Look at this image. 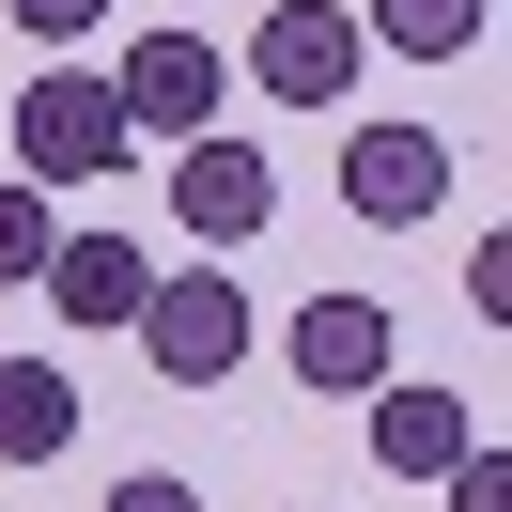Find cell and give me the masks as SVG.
Masks as SVG:
<instances>
[{"mask_svg":"<svg viewBox=\"0 0 512 512\" xmlns=\"http://www.w3.org/2000/svg\"><path fill=\"white\" fill-rule=\"evenodd\" d=\"M0 125H16V187H78V171H125V156H140L125 94H109L94 63H47L32 94L0 109Z\"/></svg>","mask_w":512,"mask_h":512,"instance_id":"obj_1","label":"cell"},{"mask_svg":"<svg viewBox=\"0 0 512 512\" xmlns=\"http://www.w3.org/2000/svg\"><path fill=\"white\" fill-rule=\"evenodd\" d=\"M140 357H156V388H218L233 357H249V295H233V264H156V295H140Z\"/></svg>","mask_w":512,"mask_h":512,"instance_id":"obj_2","label":"cell"},{"mask_svg":"<svg viewBox=\"0 0 512 512\" xmlns=\"http://www.w3.org/2000/svg\"><path fill=\"white\" fill-rule=\"evenodd\" d=\"M357 63H373V32H357V0H264V32H249V78L280 109H342Z\"/></svg>","mask_w":512,"mask_h":512,"instance_id":"obj_3","label":"cell"},{"mask_svg":"<svg viewBox=\"0 0 512 512\" xmlns=\"http://www.w3.org/2000/svg\"><path fill=\"white\" fill-rule=\"evenodd\" d=\"M171 218L202 233V249H249L264 218H280V171H264V140H171Z\"/></svg>","mask_w":512,"mask_h":512,"instance_id":"obj_4","label":"cell"},{"mask_svg":"<svg viewBox=\"0 0 512 512\" xmlns=\"http://www.w3.org/2000/svg\"><path fill=\"white\" fill-rule=\"evenodd\" d=\"M109 94H125L140 140H202V125H218V94H233V63H218L202 32H140L125 63H109Z\"/></svg>","mask_w":512,"mask_h":512,"instance_id":"obj_5","label":"cell"},{"mask_svg":"<svg viewBox=\"0 0 512 512\" xmlns=\"http://www.w3.org/2000/svg\"><path fill=\"white\" fill-rule=\"evenodd\" d=\"M435 202H450V140H435V125H357V140H342V218L419 233Z\"/></svg>","mask_w":512,"mask_h":512,"instance_id":"obj_6","label":"cell"},{"mask_svg":"<svg viewBox=\"0 0 512 512\" xmlns=\"http://www.w3.org/2000/svg\"><path fill=\"white\" fill-rule=\"evenodd\" d=\"M280 357H295V388H326V404H373V388L404 373V342H388L373 295H311V311L280 326Z\"/></svg>","mask_w":512,"mask_h":512,"instance_id":"obj_7","label":"cell"},{"mask_svg":"<svg viewBox=\"0 0 512 512\" xmlns=\"http://www.w3.org/2000/svg\"><path fill=\"white\" fill-rule=\"evenodd\" d=\"M32 295L63 326H140V295H156V249H125V233H63V249L32 264Z\"/></svg>","mask_w":512,"mask_h":512,"instance_id":"obj_8","label":"cell"},{"mask_svg":"<svg viewBox=\"0 0 512 512\" xmlns=\"http://www.w3.org/2000/svg\"><path fill=\"white\" fill-rule=\"evenodd\" d=\"M466 450H481V404H466V388H404V373L373 388V466L388 481H450Z\"/></svg>","mask_w":512,"mask_h":512,"instance_id":"obj_9","label":"cell"},{"mask_svg":"<svg viewBox=\"0 0 512 512\" xmlns=\"http://www.w3.org/2000/svg\"><path fill=\"white\" fill-rule=\"evenodd\" d=\"M78 450V373L63 357H0V466H63Z\"/></svg>","mask_w":512,"mask_h":512,"instance_id":"obj_10","label":"cell"},{"mask_svg":"<svg viewBox=\"0 0 512 512\" xmlns=\"http://www.w3.org/2000/svg\"><path fill=\"white\" fill-rule=\"evenodd\" d=\"M357 32L404 47V63H466V47L497 32V0H357Z\"/></svg>","mask_w":512,"mask_h":512,"instance_id":"obj_11","label":"cell"},{"mask_svg":"<svg viewBox=\"0 0 512 512\" xmlns=\"http://www.w3.org/2000/svg\"><path fill=\"white\" fill-rule=\"evenodd\" d=\"M47 249H63V218H47V187H16V171H0V280H32Z\"/></svg>","mask_w":512,"mask_h":512,"instance_id":"obj_12","label":"cell"},{"mask_svg":"<svg viewBox=\"0 0 512 512\" xmlns=\"http://www.w3.org/2000/svg\"><path fill=\"white\" fill-rule=\"evenodd\" d=\"M450 512H512V450H497V435H481L466 466H450Z\"/></svg>","mask_w":512,"mask_h":512,"instance_id":"obj_13","label":"cell"},{"mask_svg":"<svg viewBox=\"0 0 512 512\" xmlns=\"http://www.w3.org/2000/svg\"><path fill=\"white\" fill-rule=\"evenodd\" d=\"M466 311L512 326V233H481V249H466Z\"/></svg>","mask_w":512,"mask_h":512,"instance_id":"obj_14","label":"cell"},{"mask_svg":"<svg viewBox=\"0 0 512 512\" xmlns=\"http://www.w3.org/2000/svg\"><path fill=\"white\" fill-rule=\"evenodd\" d=\"M0 16H16V32H32V47H78V32H94V16H109V0H0Z\"/></svg>","mask_w":512,"mask_h":512,"instance_id":"obj_15","label":"cell"},{"mask_svg":"<svg viewBox=\"0 0 512 512\" xmlns=\"http://www.w3.org/2000/svg\"><path fill=\"white\" fill-rule=\"evenodd\" d=\"M109 512H202V481H171V466H125V481H109Z\"/></svg>","mask_w":512,"mask_h":512,"instance_id":"obj_16","label":"cell"}]
</instances>
